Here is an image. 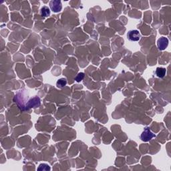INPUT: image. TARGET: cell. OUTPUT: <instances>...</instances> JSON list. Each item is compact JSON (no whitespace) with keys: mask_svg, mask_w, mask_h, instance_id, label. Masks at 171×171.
Returning <instances> with one entry per match:
<instances>
[{"mask_svg":"<svg viewBox=\"0 0 171 171\" xmlns=\"http://www.w3.org/2000/svg\"><path fill=\"white\" fill-rule=\"evenodd\" d=\"M41 15L43 17H48L50 15V10L46 6H43L41 9Z\"/></svg>","mask_w":171,"mask_h":171,"instance_id":"7","label":"cell"},{"mask_svg":"<svg viewBox=\"0 0 171 171\" xmlns=\"http://www.w3.org/2000/svg\"><path fill=\"white\" fill-rule=\"evenodd\" d=\"M84 76H85L84 73H83V72L79 73V74L76 76V78H75V80H76V82H80L83 80V79H84Z\"/></svg>","mask_w":171,"mask_h":171,"instance_id":"10","label":"cell"},{"mask_svg":"<svg viewBox=\"0 0 171 171\" xmlns=\"http://www.w3.org/2000/svg\"><path fill=\"white\" fill-rule=\"evenodd\" d=\"M50 167L45 164H41L37 168V170H50Z\"/></svg>","mask_w":171,"mask_h":171,"instance_id":"9","label":"cell"},{"mask_svg":"<svg viewBox=\"0 0 171 171\" xmlns=\"http://www.w3.org/2000/svg\"><path fill=\"white\" fill-rule=\"evenodd\" d=\"M127 37L129 40L137 41L140 39V34L138 30H130L127 34Z\"/></svg>","mask_w":171,"mask_h":171,"instance_id":"2","label":"cell"},{"mask_svg":"<svg viewBox=\"0 0 171 171\" xmlns=\"http://www.w3.org/2000/svg\"><path fill=\"white\" fill-rule=\"evenodd\" d=\"M168 45V39L165 37H161L158 39L157 45L160 50H164Z\"/></svg>","mask_w":171,"mask_h":171,"instance_id":"4","label":"cell"},{"mask_svg":"<svg viewBox=\"0 0 171 171\" xmlns=\"http://www.w3.org/2000/svg\"><path fill=\"white\" fill-rule=\"evenodd\" d=\"M50 8L52 11H53L55 13H58V12H60L62 9V3L60 1H52L50 3Z\"/></svg>","mask_w":171,"mask_h":171,"instance_id":"3","label":"cell"},{"mask_svg":"<svg viewBox=\"0 0 171 171\" xmlns=\"http://www.w3.org/2000/svg\"><path fill=\"white\" fill-rule=\"evenodd\" d=\"M155 136V134L151 132L149 128H145L142 133L141 134L140 138L143 142H149Z\"/></svg>","mask_w":171,"mask_h":171,"instance_id":"1","label":"cell"},{"mask_svg":"<svg viewBox=\"0 0 171 171\" xmlns=\"http://www.w3.org/2000/svg\"><path fill=\"white\" fill-rule=\"evenodd\" d=\"M166 70L164 68H157L156 70V75L158 78H163L166 75Z\"/></svg>","mask_w":171,"mask_h":171,"instance_id":"6","label":"cell"},{"mask_svg":"<svg viewBox=\"0 0 171 171\" xmlns=\"http://www.w3.org/2000/svg\"><path fill=\"white\" fill-rule=\"evenodd\" d=\"M66 84H67V80H66L65 78H60L57 81V82H56V86H57L58 88H64Z\"/></svg>","mask_w":171,"mask_h":171,"instance_id":"8","label":"cell"},{"mask_svg":"<svg viewBox=\"0 0 171 171\" xmlns=\"http://www.w3.org/2000/svg\"><path fill=\"white\" fill-rule=\"evenodd\" d=\"M39 105H40V99H39V98L37 96L34 97L28 102V103L27 104V105L26 106V109H28V108H35Z\"/></svg>","mask_w":171,"mask_h":171,"instance_id":"5","label":"cell"}]
</instances>
